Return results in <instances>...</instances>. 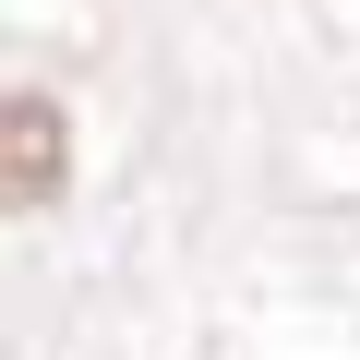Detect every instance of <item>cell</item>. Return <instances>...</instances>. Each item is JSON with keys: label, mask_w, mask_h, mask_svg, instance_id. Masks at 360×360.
I'll return each instance as SVG.
<instances>
[{"label": "cell", "mask_w": 360, "mask_h": 360, "mask_svg": "<svg viewBox=\"0 0 360 360\" xmlns=\"http://www.w3.org/2000/svg\"><path fill=\"white\" fill-rule=\"evenodd\" d=\"M72 193V120L37 84H0V217H49Z\"/></svg>", "instance_id": "cell-1"}]
</instances>
